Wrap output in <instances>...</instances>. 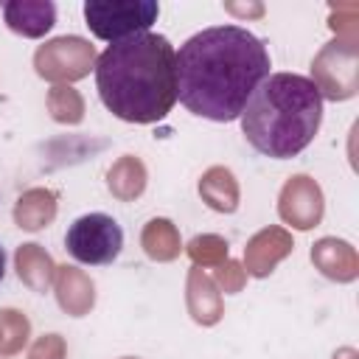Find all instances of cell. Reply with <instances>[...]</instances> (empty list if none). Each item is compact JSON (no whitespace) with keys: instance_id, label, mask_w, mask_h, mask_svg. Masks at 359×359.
<instances>
[{"instance_id":"52a82bcc","label":"cell","mask_w":359,"mask_h":359,"mask_svg":"<svg viewBox=\"0 0 359 359\" xmlns=\"http://www.w3.org/2000/svg\"><path fill=\"white\" fill-rule=\"evenodd\" d=\"M3 278H6V250L0 247V283H3Z\"/></svg>"},{"instance_id":"7a4b0ae2","label":"cell","mask_w":359,"mask_h":359,"mask_svg":"<svg viewBox=\"0 0 359 359\" xmlns=\"http://www.w3.org/2000/svg\"><path fill=\"white\" fill-rule=\"evenodd\" d=\"M101 104L126 123H157L177 104V50L146 31L107 45L95 59Z\"/></svg>"},{"instance_id":"6da1fadb","label":"cell","mask_w":359,"mask_h":359,"mask_svg":"<svg viewBox=\"0 0 359 359\" xmlns=\"http://www.w3.org/2000/svg\"><path fill=\"white\" fill-rule=\"evenodd\" d=\"M266 45L241 25H210L177 50V98L208 121H238L255 87L269 76Z\"/></svg>"},{"instance_id":"3957f363","label":"cell","mask_w":359,"mask_h":359,"mask_svg":"<svg viewBox=\"0 0 359 359\" xmlns=\"http://www.w3.org/2000/svg\"><path fill=\"white\" fill-rule=\"evenodd\" d=\"M247 143L272 160L297 157L320 132L323 90L300 73H269L238 115Z\"/></svg>"},{"instance_id":"8992f818","label":"cell","mask_w":359,"mask_h":359,"mask_svg":"<svg viewBox=\"0 0 359 359\" xmlns=\"http://www.w3.org/2000/svg\"><path fill=\"white\" fill-rule=\"evenodd\" d=\"M6 22L22 36H42L53 25V3H6Z\"/></svg>"},{"instance_id":"5b68a950","label":"cell","mask_w":359,"mask_h":359,"mask_svg":"<svg viewBox=\"0 0 359 359\" xmlns=\"http://www.w3.org/2000/svg\"><path fill=\"white\" fill-rule=\"evenodd\" d=\"M65 247L73 261L87 266H107L123 250V230L109 213H84L70 222Z\"/></svg>"},{"instance_id":"277c9868","label":"cell","mask_w":359,"mask_h":359,"mask_svg":"<svg viewBox=\"0 0 359 359\" xmlns=\"http://www.w3.org/2000/svg\"><path fill=\"white\" fill-rule=\"evenodd\" d=\"M81 11L93 36L112 45L126 36L151 31L160 6L154 0H87Z\"/></svg>"}]
</instances>
